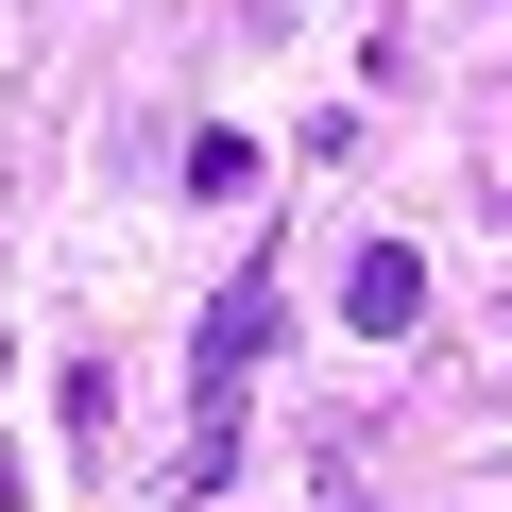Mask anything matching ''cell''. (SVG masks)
<instances>
[{
  "instance_id": "obj_4",
  "label": "cell",
  "mask_w": 512,
  "mask_h": 512,
  "mask_svg": "<svg viewBox=\"0 0 512 512\" xmlns=\"http://www.w3.org/2000/svg\"><path fill=\"white\" fill-rule=\"evenodd\" d=\"M18 495H35V478H18V444H0V512H18Z\"/></svg>"
},
{
  "instance_id": "obj_2",
  "label": "cell",
  "mask_w": 512,
  "mask_h": 512,
  "mask_svg": "<svg viewBox=\"0 0 512 512\" xmlns=\"http://www.w3.org/2000/svg\"><path fill=\"white\" fill-rule=\"evenodd\" d=\"M342 325H359V342H410V325H427V256H410V239H359V256H342Z\"/></svg>"
},
{
  "instance_id": "obj_3",
  "label": "cell",
  "mask_w": 512,
  "mask_h": 512,
  "mask_svg": "<svg viewBox=\"0 0 512 512\" xmlns=\"http://www.w3.org/2000/svg\"><path fill=\"white\" fill-rule=\"evenodd\" d=\"M256 171H274V154H256V137H239V120H205V137H188V205H239V188H256Z\"/></svg>"
},
{
  "instance_id": "obj_1",
  "label": "cell",
  "mask_w": 512,
  "mask_h": 512,
  "mask_svg": "<svg viewBox=\"0 0 512 512\" xmlns=\"http://www.w3.org/2000/svg\"><path fill=\"white\" fill-rule=\"evenodd\" d=\"M274 359V274H239L222 308H205V342H188V393H205V427H239V376Z\"/></svg>"
}]
</instances>
